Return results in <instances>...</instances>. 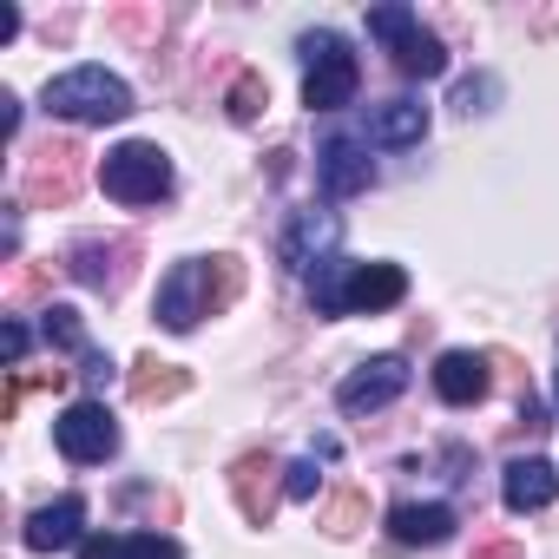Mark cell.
Wrapping results in <instances>:
<instances>
[{"label":"cell","instance_id":"25","mask_svg":"<svg viewBox=\"0 0 559 559\" xmlns=\"http://www.w3.org/2000/svg\"><path fill=\"white\" fill-rule=\"evenodd\" d=\"M284 493L290 500H317V461H290L284 467Z\"/></svg>","mask_w":559,"mask_h":559},{"label":"cell","instance_id":"4","mask_svg":"<svg viewBox=\"0 0 559 559\" xmlns=\"http://www.w3.org/2000/svg\"><path fill=\"white\" fill-rule=\"evenodd\" d=\"M99 191L119 204H158L171 191V158L152 139H126L99 158Z\"/></svg>","mask_w":559,"mask_h":559},{"label":"cell","instance_id":"7","mask_svg":"<svg viewBox=\"0 0 559 559\" xmlns=\"http://www.w3.org/2000/svg\"><path fill=\"white\" fill-rule=\"evenodd\" d=\"M336 243H343V217L336 211H297L290 230H284V263L297 276H317L336 257Z\"/></svg>","mask_w":559,"mask_h":559},{"label":"cell","instance_id":"15","mask_svg":"<svg viewBox=\"0 0 559 559\" xmlns=\"http://www.w3.org/2000/svg\"><path fill=\"white\" fill-rule=\"evenodd\" d=\"M80 526H86V500L80 493H60L53 507H40V513H27V546L34 552H60V546H73L80 539Z\"/></svg>","mask_w":559,"mask_h":559},{"label":"cell","instance_id":"29","mask_svg":"<svg viewBox=\"0 0 559 559\" xmlns=\"http://www.w3.org/2000/svg\"><path fill=\"white\" fill-rule=\"evenodd\" d=\"M80 376H86V382H93V389H99V382H106V376H112V362H106V356H99V349H86V356H80Z\"/></svg>","mask_w":559,"mask_h":559},{"label":"cell","instance_id":"14","mask_svg":"<svg viewBox=\"0 0 559 559\" xmlns=\"http://www.w3.org/2000/svg\"><path fill=\"white\" fill-rule=\"evenodd\" d=\"M317 178H323V191H330V198H356V191H369V185H376V165L362 158V145H356V139H330V145H323V158H317Z\"/></svg>","mask_w":559,"mask_h":559},{"label":"cell","instance_id":"16","mask_svg":"<svg viewBox=\"0 0 559 559\" xmlns=\"http://www.w3.org/2000/svg\"><path fill=\"white\" fill-rule=\"evenodd\" d=\"M448 533H454V507H441V500H402L389 513V539L395 546H441Z\"/></svg>","mask_w":559,"mask_h":559},{"label":"cell","instance_id":"28","mask_svg":"<svg viewBox=\"0 0 559 559\" xmlns=\"http://www.w3.org/2000/svg\"><path fill=\"white\" fill-rule=\"evenodd\" d=\"M0 356H8V369H21V356H27V330H21V323L0 330Z\"/></svg>","mask_w":559,"mask_h":559},{"label":"cell","instance_id":"10","mask_svg":"<svg viewBox=\"0 0 559 559\" xmlns=\"http://www.w3.org/2000/svg\"><path fill=\"white\" fill-rule=\"evenodd\" d=\"M402 297H408L402 263H349L343 276V310H395Z\"/></svg>","mask_w":559,"mask_h":559},{"label":"cell","instance_id":"32","mask_svg":"<svg viewBox=\"0 0 559 559\" xmlns=\"http://www.w3.org/2000/svg\"><path fill=\"white\" fill-rule=\"evenodd\" d=\"M21 34V8H0V47H8Z\"/></svg>","mask_w":559,"mask_h":559},{"label":"cell","instance_id":"3","mask_svg":"<svg viewBox=\"0 0 559 559\" xmlns=\"http://www.w3.org/2000/svg\"><path fill=\"white\" fill-rule=\"evenodd\" d=\"M297 53H304V67H310V80H304V106H310V112H336V106L356 99L362 67H356V53H349L343 34H330V27H323V34H304Z\"/></svg>","mask_w":559,"mask_h":559},{"label":"cell","instance_id":"2","mask_svg":"<svg viewBox=\"0 0 559 559\" xmlns=\"http://www.w3.org/2000/svg\"><path fill=\"white\" fill-rule=\"evenodd\" d=\"M40 106L53 119H73V126H106V119H126L132 112V86L106 67H73L60 80H47Z\"/></svg>","mask_w":559,"mask_h":559},{"label":"cell","instance_id":"12","mask_svg":"<svg viewBox=\"0 0 559 559\" xmlns=\"http://www.w3.org/2000/svg\"><path fill=\"white\" fill-rule=\"evenodd\" d=\"M487 389H493L487 356H474V349H448V356L435 362V395H441L448 408H474Z\"/></svg>","mask_w":559,"mask_h":559},{"label":"cell","instance_id":"24","mask_svg":"<svg viewBox=\"0 0 559 559\" xmlns=\"http://www.w3.org/2000/svg\"><path fill=\"white\" fill-rule=\"evenodd\" d=\"M126 559H185V552L165 533H126Z\"/></svg>","mask_w":559,"mask_h":559},{"label":"cell","instance_id":"23","mask_svg":"<svg viewBox=\"0 0 559 559\" xmlns=\"http://www.w3.org/2000/svg\"><path fill=\"white\" fill-rule=\"evenodd\" d=\"M343 276H349L343 257H330V263L310 276V290H317V310H323V317H343Z\"/></svg>","mask_w":559,"mask_h":559},{"label":"cell","instance_id":"5","mask_svg":"<svg viewBox=\"0 0 559 559\" xmlns=\"http://www.w3.org/2000/svg\"><path fill=\"white\" fill-rule=\"evenodd\" d=\"M369 34L389 40L395 67H402L408 80H441V73H448V47H441V34H428L408 8H369Z\"/></svg>","mask_w":559,"mask_h":559},{"label":"cell","instance_id":"30","mask_svg":"<svg viewBox=\"0 0 559 559\" xmlns=\"http://www.w3.org/2000/svg\"><path fill=\"white\" fill-rule=\"evenodd\" d=\"M0 132H8V139L21 132V99L14 93H0Z\"/></svg>","mask_w":559,"mask_h":559},{"label":"cell","instance_id":"13","mask_svg":"<svg viewBox=\"0 0 559 559\" xmlns=\"http://www.w3.org/2000/svg\"><path fill=\"white\" fill-rule=\"evenodd\" d=\"M500 493H507L513 513H539V507H552V493H559V467L539 461V454H520V461H507Z\"/></svg>","mask_w":559,"mask_h":559},{"label":"cell","instance_id":"20","mask_svg":"<svg viewBox=\"0 0 559 559\" xmlns=\"http://www.w3.org/2000/svg\"><path fill=\"white\" fill-rule=\"evenodd\" d=\"M40 330H47V343H53V349H67V356H86V349H93V343H86V323H80V310H67V304H53Z\"/></svg>","mask_w":559,"mask_h":559},{"label":"cell","instance_id":"19","mask_svg":"<svg viewBox=\"0 0 559 559\" xmlns=\"http://www.w3.org/2000/svg\"><path fill=\"white\" fill-rule=\"evenodd\" d=\"M362 520H369V493H362V487H343V493L323 507V520H317V526H323L330 539H349Z\"/></svg>","mask_w":559,"mask_h":559},{"label":"cell","instance_id":"18","mask_svg":"<svg viewBox=\"0 0 559 559\" xmlns=\"http://www.w3.org/2000/svg\"><path fill=\"white\" fill-rule=\"evenodd\" d=\"M185 389H191L185 369H171V362H158V356H139V362H132V395H139V402H171V395H185Z\"/></svg>","mask_w":559,"mask_h":559},{"label":"cell","instance_id":"22","mask_svg":"<svg viewBox=\"0 0 559 559\" xmlns=\"http://www.w3.org/2000/svg\"><path fill=\"white\" fill-rule=\"evenodd\" d=\"M106 257H112L106 243H80V250H73V276H80V284H93V290H106V284H119V270H112Z\"/></svg>","mask_w":559,"mask_h":559},{"label":"cell","instance_id":"26","mask_svg":"<svg viewBox=\"0 0 559 559\" xmlns=\"http://www.w3.org/2000/svg\"><path fill=\"white\" fill-rule=\"evenodd\" d=\"M487 99H493V80H487V73L454 86V106H461V112H487Z\"/></svg>","mask_w":559,"mask_h":559},{"label":"cell","instance_id":"9","mask_svg":"<svg viewBox=\"0 0 559 559\" xmlns=\"http://www.w3.org/2000/svg\"><path fill=\"white\" fill-rule=\"evenodd\" d=\"M80 145L73 139H53L47 152H34V165H27V198L34 204H67L73 191H80Z\"/></svg>","mask_w":559,"mask_h":559},{"label":"cell","instance_id":"31","mask_svg":"<svg viewBox=\"0 0 559 559\" xmlns=\"http://www.w3.org/2000/svg\"><path fill=\"white\" fill-rule=\"evenodd\" d=\"M474 559H520V539H487L474 546Z\"/></svg>","mask_w":559,"mask_h":559},{"label":"cell","instance_id":"1","mask_svg":"<svg viewBox=\"0 0 559 559\" xmlns=\"http://www.w3.org/2000/svg\"><path fill=\"white\" fill-rule=\"evenodd\" d=\"M237 290H243V263L237 257H185L158 284V323L185 336V330H198V317L237 304Z\"/></svg>","mask_w":559,"mask_h":559},{"label":"cell","instance_id":"6","mask_svg":"<svg viewBox=\"0 0 559 559\" xmlns=\"http://www.w3.org/2000/svg\"><path fill=\"white\" fill-rule=\"evenodd\" d=\"M53 441H60L67 461L93 467V461H106V454L119 448V421L106 415V402H73V408L53 421Z\"/></svg>","mask_w":559,"mask_h":559},{"label":"cell","instance_id":"8","mask_svg":"<svg viewBox=\"0 0 559 559\" xmlns=\"http://www.w3.org/2000/svg\"><path fill=\"white\" fill-rule=\"evenodd\" d=\"M402 389H408V362H402V356H376V362H362V369L336 389V402H343V415H376V408H389Z\"/></svg>","mask_w":559,"mask_h":559},{"label":"cell","instance_id":"27","mask_svg":"<svg viewBox=\"0 0 559 559\" xmlns=\"http://www.w3.org/2000/svg\"><path fill=\"white\" fill-rule=\"evenodd\" d=\"M80 559H126V539H106V533H93V539H80Z\"/></svg>","mask_w":559,"mask_h":559},{"label":"cell","instance_id":"11","mask_svg":"<svg viewBox=\"0 0 559 559\" xmlns=\"http://www.w3.org/2000/svg\"><path fill=\"white\" fill-rule=\"evenodd\" d=\"M270 474H284L263 448H250L237 467H230V493H237V513L250 520V526H270V513H276V480Z\"/></svg>","mask_w":559,"mask_h":559},{"label":"cell","instance_id":"33","mask_svg":"<svg viewBox=\"0 0 559 559\" xmlns=\"http://www.w3.org/2000/svg\"><path fill=\"white\" fill-rule=\"evenodd\" d=\"M552 395H559V382H552Z\"/></svg>","mask_w":559,"mask_h":559},{"label":"cell","instance_id":"17","mask_svg":"<svg viewBox=\"0 0 559 559\" xmlns=\"http://www.w3.org/2000/svg\"><path fill=\"white\" fill-rule=\"evenodd\" d=\"M428 132V106L421 99H382L369 106V145H415Z\"/></svg>","mask_w":559,"mask_h":559},{"label":"cell","instance_id":"21","mask_svg":"<svg viewBox=\"0 0 559 559\" xmlns=\"http://www.w3.org/2000/svg\"><path fill=\"white\" fill-rule=\"evenodd\" d=\"M224 106H230V119H237V126H250V119H257V112L270 106V86H263V73H237V80H230V99H224Z\"/></svg>","mask_w":559,"mask_h":559}]
</instances>
